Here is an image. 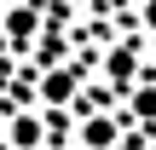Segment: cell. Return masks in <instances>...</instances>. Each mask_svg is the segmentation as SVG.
<instances>
[{
  "label": "cell",
  "instance_id": "6da1fadb",
  "mask_svg": "<svg viewBox=\"0 0 156 150\" xmlns=\"http://www.w3.org/2000/svg\"><path fill=\"white\" fill-rule=\"evenodd\" d=\"M87 145H93V150L110 145V121H93V127H87Z\"/></svg>",
  "mask_w": 156,
  "mask_h": 150
},
{
  "label": "cell",
  "instance_id": "7a4b0ae2",
  "mask_svg": "<svg viewBox=\"0 0 156 150\" xmlns=\"http://www.w3.org/2000/svg\"><path fill=\"white\" fill-rule=\"evenodd\" d=\"M46 98H69V75H52L46 81Z\"/></svg>",
  "mask_w": 156,
  "mask_h": 150
}]
</instances>
